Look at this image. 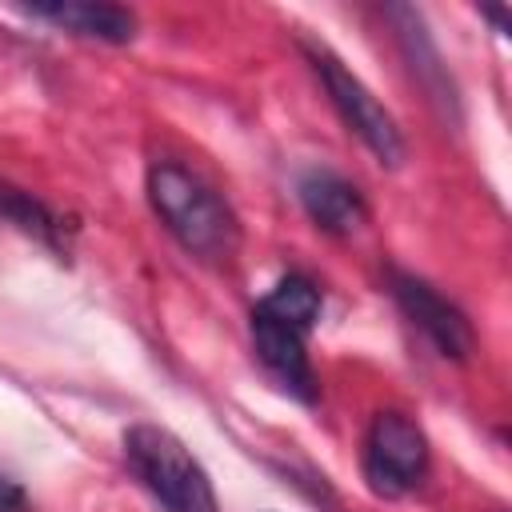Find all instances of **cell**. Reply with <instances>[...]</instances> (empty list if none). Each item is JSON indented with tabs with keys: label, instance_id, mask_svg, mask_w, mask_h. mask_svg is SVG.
Returning a JSON list of instances; mask_svg holds the SVG:
<instances>
[{
	"label": "cell",
	"instance_id": "obj_1",
	"mask_svg": "<svg viewBox=\"0 0 512 512\" xmlns=\"http://www.w3.org/2000/svg\"><path fill=\"white\" fill-rule=\"evenodd\" d=\"M148 204L156 212V220L172 232V240L204 260V264H228L240 248V224L232 216V208L224 204V196L204 184L192 168L176 164V160H156L148 168Z\"/></svg>",
	"mask_w": 512,
	"mask_h": 512
},
{
	"label": "cell",
	"instance_id": "obj_2",
	"mask_svg": "<svg viewBox=\"0 0 512 512\" xmlns=\"http://www.w3.org/2000/svg\"><path fill=\"white\" fill-rule=\"evenodd\" d=\"M124 460L164 512H220L208 472L168 428L132 424L124 432Z\"/></svg>",
	"mask_w": 512,
	"mask_h": 512
},
{
	"label": "cell",
	"instance_id": "obj_3",
	"mask_svg": "<svg viewBox=\"0 0 512 512\" xmlns=\"http://www.w3.org/2000/svg\"><path fill=\"white\" fill-rule=\"evenodd\" d=\"M364 480L376 496H408L416 492L424 480H428V468H432V448H428V436L424 428L388 408V412H376L368 432H364Z\"/></svg>",
	"mask_w": 512,
	"mask_h": 512
},
{
	"label": "cell",
	"instance_id": "obj_4",
	"mask_svg": "<svg viewBox=\"0 0 512 512\" xmlns=\"http://www.w3.org/2000/svg\"><path fill=\"white\" fill-rule=\"evenodd\" d=\"M304 56L312 60V72L320 76L336 116L344 120L348 132L360 136V144L384 164V168H396L404 160V136L392 120V112L364 88V80L356 72L344 68V60H336L328 48H316V44H304Z\"/></svg>",
	"mask_w": 512,
	"mask_h": 512
},
{
	"label": "cell",
	"instance_id": "obj_5",
	"mask_svg": "<svg viewBox=\"0 0 512 512\" xmlns=\"http://www.w3.org/2000/svg\"><path fill=\"white\" fill-rule=\"evenodd\" d=\"M388 288H392L396 308L428 336V344H432L444 360H468V356H472V348H476L472 320H468L448 296H440L428 280H420V276H412V272H392V276H388Z\"/></svg>",
	"mask_w": 512,
	"mask_h": 512
},
{
	"label": "cell",
	"instance_id": "obj_6",
	"mask_svg": "<svg viewBox=\"0 0 512 512\" xmlns=\"http://www.w3.org/2000/svg\"><path fill=\"white\" fill-rule=\"evenodd\" d=\"M252 348L260 356V364L300 400V404H316L320 388H316V372L304 348V332L252 308Z\"/></svg>",
	"mask_w": 512,
	"mask_h": 512
},
{
	"label": "cell",
	"instance_id": "obj_7",
	"mask_svg": "<svg viewBox=\"0 0 512 512\" xmlns=\"http://www.w3.org/2000/svg\"><path fill=\"white\" fill-rule=\"evenodd\" d=\"M296 192H300V204H304L308 220L328 236H352L368 216V204H364L360 188L352 180H344L340 172L308 168L300 176Z\"/></svg>",
	"mask_w": 512,
	"mask_h": 512
},
{
	"label": "cell",
	"instance_id": "obj_8",
	"mask_svg": "<svg viewBox=\"0 0 512 512\" xmlns=\"http://www.w3.org/2000/svg\"><path fill=\"white\" fill-rule=\"evenodd\" d=\"M36 20H48L72 36L100 40V44H128L136 36V16L120 4H84V0H64V4H32L24 8Z\"/></svg>",
	"mask_w": 512,
	"mask_h": 512
},
{
	"label": "cell",
	"instance_id": "obj_9",
	"mask_svg": "<svg viewBox=\"0 0 512 512\" xmlns=\"http://www.w3.org/2000/svg\"><path fill=\"white\" fill-rule=\"evenodd\" d=\"M388 20L396 24V36H400V48H404V56H408V68H412V76L424 84L428 100L452 108V104H456V92H452V84H448V72H444V64H440L436 44L428 40V28H424L420 12L396 4V8H388Z\"/></svg>",
	"mask_w": 512,
	"mask_h": 512
},
{
	"label": "cell",
	"instance_id": "obj_10",
	"mask_svg": "<svg viewBox=\"0 0 512 512\" xmlns=\"http://www.w3.org/2000/svg\"><path fill=\"white\" fill-rule=\"evenodd\" d=\"M0 220L12 224L16 232L40 240L44 248L68 256V228H64V220L40 196H32L28 188H20L12 180H0Z\"/></svg>",
	"mask_w": 512,
	"mask_h": 512
},
{
	"label": "cell",
	"instance_id": "obj_11",
	"mask_svg": "<svg viewBox=\"0 0 512 512\" xmlns=\"http://www.w3.org/2000/svg\"><path fill=\"white\" fill-rule=\"evenodd\" d=\"M256 308L268 312V316H276V320H284V324H292V328H300V332L308 336L312 324L320 320V288H316L308 276L288 272V276H280V280L272 284V292H268Z\"/></svg>",
	"mask_w": 512,
	"mask_h": 512
},
{
	"label": "cell",
	"instance_id": "obj_12",
	"mask_svg": "<svg viewBox=\"0 0 512 512\" xmlns=\"http://www.w3.org/2000/svg\"><path fill=\"white\" fill-rule=\"evenodd\" d=\"M24 508H28V496H24V488H20L16 480L0 476V512H24Z\"/></svg>",
	"mask_w": 512,
	"mask_h": 512
}]
</instances>
